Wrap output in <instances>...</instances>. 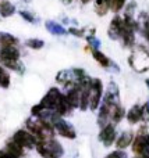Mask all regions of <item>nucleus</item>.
Masks as SVG:
<instances>
[{
  "mask_svg": "<svg viewBox=\"0 0 149 158\" xmlns=\"http://www.w3.org/2000/svg\"><path fill=\"white\" fill-rule=\"evenodd\" d=\"M106 158H127V154L121 150H117V151H113L110 153L109 156H106Z\"/></svg>",
  "mask_w": 149,
  "mask_h": 158,
  "instance_id": "393cba45",
  "label": "nucleus"
},
{
  "mask_svg": "<svg viewBox=\"0 0 149 158\" xmlns=\"http://www.w3.org/2000/svg\"><path fill=\"white\" fill-rule=\"evenodd\" d=\"M36 150L43 158H60L64 154V148L57 140L47 139V140H36Z\"/></svg>",
  "mask_w": 149,
  "mask_h": 158,
  "instance_id": "7ed1b4c3",
  "label": "nucleus"
},
{
  "mask_svg": "<svg viewBox=\"0 0 149 158\" xmlns=\"http://www.w3.org/2000/svg\"><path fill=\"white\" fill-rule=\"evenodd\" d=\"M70 33H72V35H75V36H82L84 35V31L82 29H74V28H70Z\"/></svg>",
  "mask_w": 149,
  "mask_h": 158,
  "instance_id": "bb28decb",
  "label": "nucleus"
},
{
  "mask_svg": "<svg viewBox=\"0 0 149 158\" xmlns=\"http://www.w3.org/2000/svg\"><path fill=\"white\" fill-rule=\"evenodd\" d=\"M147 142H148V144H149V133H147Z\"/></svg>",
  "mask_w": 149,
  "mask_h": 158,
  "instance_id": "c756f323",
  "label": "nucleus"
},
{
  "mask_svg": "<svg viewBox=\"0 0 149 158\" xmlns=\"http://www.w3.org/2000/svg\"><path fill=\"white\" fill-rule=\"evenodd\" d=\"M125 2H127V0H112L110 10L113 11V13H119V11L121 10L123 7H124Z\"/></svg>",
  "mask_w": 149,
  "mask_h": 158,
  "instance_id": "5701e85b",
  "label": "nucleus"
},
{
  "mask_svg": "<svg viewBox=\"0 0 149 158\" xmlns=\"http://www.w3.org/2000/svg\"><path fill=\"white\" fill-rule=\"evenodd\" d=\"M99 140L103 143V146H106V147L112 146L114 142H116L117 133H116V128H114L113 123H107L106 126H103L100 133H99Z\"/></svg>",
  "mask_w": 149,
  "mask_h": 158,
  "instance_id": "1a4fd4ad",
  "label": "nucleus"
},
{
  "mask_svg": "<svg viewBox=\"0 0 149 158\" xmlns=\"http://www.w3.org/2000/svg\"><path fill=\"white\" fill-rule=\"evenodd\" d=\"M127 121L131 125H135L139 121H142V107L135 104L130 108V111L127 112Z\"/></svg>",
  "mask_w": 149,
  "mask_h": 158,
  "instance_id": "4468645a",
  "label": "nucleus"
},
{
  "mask_svg": "<svg viewBox=\"0 0 149 158\" xmlns=\"http://www.w3.org/2000/svg\"><path fill=\"white\" fill-rule=\"evenodd\" d=\"M8 86H10V75H8V72L0 65V87L7 89Z\"/></svg>",
  "mask_w": 149,
  "mask_h": 158,
  "instance_id": "412c9836",
  "label": "nucleus"
},
{
  "mask_svg": "<svg viewBox=\"0 0 149 158\" xmlns=\"http://www.w3.org/2000/svg\"><path fill=\"white\" fill-rule=\"evenodd\" d=\"M14 11H15V7H14L8 0H3V2H0V14H2L3 17L13 15Z\"/></svg>",
  "mask_w": 149,
  "mask_h": 158,
  "instance_id": "6ab92c4d",
  "label": "nucleus"
},
{
  "mask_svg": "<svg viewBox=\"0 0 149 158\" xmlns=\"http://www.w3.org/2000/svg\"><path fill=\"white\" fill-rule=\"evenodd\" d=\"M43 40H41V39H29V40H27V46L31 47V49H42L43 47Z\"/></svg>",
  "mask_w": 149,
  "mask_h": 158,
  "instance_id": "4be33fe9",
  "label": "nucleus"
},
{
  "mask_svg": "<svg viewBox=\"0 0 149 158\" xmlns=\"http://www.w3.org/2000/svg\"><path fill=\"white\" fill-rule=\"evenodd\" d=\"M21 15H22V18L28 19V21H29V22H33V21H35V18H32L29 13H25V11H21Z\"/></svg>",
  "mask_w": 149,
  "mask_h": 158,
  "instance_id": "cd10ccee",
  "label": "nucleus"
},
{
  "mask_svg": "<svg viewBox=\"0 0 149 158\" xmlns=\"http://www.w3.org/2000/svg\"><path fill=\"white\" fill-rule=\"evenodd\" d=\"M124 29V18L116 15L110 22V27L107 29V33L112 39H121V33Z\"/></svg>",
  "mask_w": 149,
  "mask_h": 158,
  "instance_id": "9d476101",
  "label": "nucleus"
},
{
  "mask_svg": "<svg viewBox=\"0 0 149 158\" xmlns=\"http://www.w3.org/2000/svg\"><path fill=\"white\" fill-rule=\"evenodd\" d=\"M6 150H7L8 153L14 154V156L20 157V158H21L22 156H24V147H22V146H20L18 143H15L13 139H11V140H8L7 146H6Z\"/></svg>",
  "mask_w": 149,
  "mask_h": 158,
  "instance_id": "dca6fc26",
  "label": "nucleus"
},
{
  "mask_svg": "<svg viewBox=\"0 0 149 158\" xmlns=\"http://www.w3.org/2000/svg\"><path fill=\"white\" fill-rule=\"evenodd\" d=\"M103 96V83L100 79L95 78L91 82V92H89V108L94 111L98 110Z\"/></svg>",
  "mask_w": 149,
  "mask_h": 158,
  "instance_id": "0eeeda50",
  "label": "nucleus"
},
{
  "mask_svg": "<svg viewBox=\"0 0 149 158\" xmlns=\"http://www.w3.org/2000/svg\"><path fill=\"white\" fill-rule=\"evenodd\" d=\"M0 158H20L17 156H14V154L8 153L7 150H0Z\"/></svg>",
  "mask_w": 149,
  "mask_h": 158,
  "instance_id": "a878e982",
  "label": "nucleus"
},
{
  "mask_svg": "<svg viewBox=\"0 0 149 158\" xmlns=\"http://www.w3.org/2000/svg\"><path fill=\"white\" fill-rule=\"evenodd\" d=\"M46 28H47V31H49L50 33H53V35H64V33H66L64 28L60 27V25H59L57 22H55V21H47L46 22Z\"/></svg>",
  "mask_w": 149,
  "mask_h": 158,
  "instance_id": "aec40b11",
  "label": "nucleus"
},
{
  "mask_svg": "<svg viewBox=\"0 0 149 158\" xmlns=\"http://www.w3.org/2000/svg\"><path fill=\"white\" fill-rule=\"evenodd\" d=\"M147 146H148L147 135L138 133L137 135V137L134 139V142H133V151L137 154V156H142V153L145 151Z\"/></svg>",
  "mask_w": 149,
  "mask_h": 158,
  "instance_id": "ddd939ff",
  "label": "nucleus"
},
{
  "mask_svg": "<svg viewBox=\"0 0 149 158\" xmlns=\"http://www.w3.org/2000/svg\"><path fill=\"white\" fill-rule=\"evenodd\" d=\"M128 63L134 71L139 72V74L147 72L149 69V52L142 46L135 47L128 57Z\"/></svg>",
  "mask_w": 149,
  "mask_h": 158,
  "instance_id": "20e7f679",
  "label": "nucleus"
},
{
  "mask_svg": "<svg viewBox=\"0 0 149 158\" xmlns=\"http://www.w3.org/2000/svg\"><path fill=\"white\" fill-rule=\"evenodd\" d=\"M25 125H27V131H29L36 137V140L53 139L56 135V131L52 126V123L42 118H29L27 119Z\"/></svg>",
  "mask_w": 149,
  "mask_h": 158,
  "instance_id": "f257e3e1",
  "label": "nucleus"
},
{
  "mask_svg": "<svg viewBox=\"0 0 149 158\" xmlns=\"http://www.w3.org/2000/svg\"><path fill=\"white\" fill-rule=\"evenodd\" d=\"M92 56H94V58L96 60L98 64H100L102 67H105V68H107V67H110V60H109L107 56H105L100 50L98 49H92Z\"/></svg>",
  "mask_w": 149,
  "mask_h": 158,
  "instance_id": "f3484780",
  "label": "nucleus"
},
{
  "mask_svg": "<svg viewBox=\"0 0 149 158\" xmlns=\"http://www.w3.org/2000/svg\"><path fill=\"white\" fill-rule=\"evenodd\" d=\"M0 61L4 67L20 74L24 71V67L20 63V50L17 46H0Z\"/></svg>",
  "mask_w": 149,
  "mask_h": 158,
  "instance_id": "f03ea898",
  "label": "nucleus"
},
{
  "mask_svg": "<svg viewBox=\"0 0 149 158\" xmlns=\"http://www.w3.org/2000/svg\"><path fill=\"white\" fill-rule=\"evenodd\" d=\"M142 121L149 122V100L142 106Z\"/></svg>",
  "mask_w": 149,
  "mask_h": 158,
  "instance_id": "b1692460",
  "label": "nucleus"
},
{
  "mask_svg": "<svg viewBox=\"0 0 149 158\" xmlns=\"http://www.w3.org/2000/svg\"><path fill=\"white\" fill-rule=\"evenodd\" d=\"M137 29L141 32V35L149 42V14L142 11L137 18Z\"/></svg>",
  "mask_w": 149,
  "mask_h": 158,
  "instance_id": "9b49d317",
  "label": "nucleus"
},
{
  "mask_svg": "<svg viewBox=\"0 0 149 158\" xmlns=\"http://www.w3.org/2000/svg\"><path fill=\"white\" fill-rule=\"evenodd\" d=\"M50 123H52V126L55 128L56 133H59L60 136L66 137V139H75V137H77L74 126L70 125L67 121H64L60 115H57L55 119H52Z\"/></svg>",
  "mask_w": 149,
  "mask_h": 158,
  "instance_id": "423d86ee",
  "label": "nucleus"
},
{
  "mask_svg": "<svg viewBox=\"0 0 149 158\" xmlns=\"http://www.w3.org/2000/svg\"><path fill=\"white\" fill-rule=\"evenodd\" d=\"M13 140L24 148H33L36 146V137L29 131H22V129L17 131L13 135Z\"/></svg>",
  "mask_w": 149,
  "mask_h": 158,
  "instance_id": "6e6552de",
  "label": "nucleus"
},
{
  "mask_svg": "<svg viewBox=\"0 0 149 158\" xmlns=\"http://www.w3.org/2000/svg\"><path fill=\"white\" fill-rule=\"evenodd\" d=\"M81 2H82L84 4H86V3H89V2H91V0H81Z\"/></svg>",
  "mask_w": 149,
  "mask_h": 158,
  "instance_id": "c85d7f7f",
  "label": "nucleus"
},
{
  "mask_svg": "<svg viewBox=\"0 0 149 158\" xmlns=\"http://www.w3.org/2000/svg\"><path fill=\"white\" fill-rule=\"evenodd\" d=\"M124 115H125V111H124V108H123V107L120 106V103H119V104H114V106L112 107L110 119L113 121L114 123L120 122V121L123 119V117H124Z\"/></svg>",
  "mask_w": 149,
  "mask_h": 158,
  "instance_id": "2eb2a0df",
  "label": "nucleus"
},
{
  "mask_svg": "<svg viewBox=\"0 0 149 158\" xmlns=\"http://www.w3.org/2000/svg\"><path fill=\"white\" fill-rule=\"evenodd\" d=\"M147 85H148V87H149V79H147Z\"/></svg>",
  "mask_w": 149,
  "mask_h": 158,
  "instance_id": "7c9ffc66",
  "label": "nucleus"
},
{
  "mask_svg": "<svg viewBox=\"0 0 149 158\" xmlns=\"http://www.w3.org/2000/svg\"><path fill=\"white\" fill-rule=\"evenodd\" d=\"M63 97V94L60 93V90L57 87H52L46 94L43 96V98L41 100V107L43 110H49V111H55L57 110L59 104H60V100Z\"/></svg>",
  "mask_w": 149,
  "mask_h": 158,
  "instance_id": "39448f33",
  "label": "nucleus"
},
{
  "mask_svg": "<svg viewBox=\"0 0 149 158\" xmlns=\"http://www.w3.org/2000/svg\"><path fill=\"white\" fill-rule=\"evenodd\" d=\"M134 139H135V137H134V133H133V132H130V131L123 132V133L120 135V136L117 137V140H116L117 148H119V150H124V148H127L128 146L133 144Z\"/></svg>",
  "mask_w": 149,
  "mask_h": 158,
  "instance_id": "f8f14e48",
  "label": "nucleus"
},
{
  "mask_svg": "<svg viewBox=\"0 0 149 158\" xmlns=\"http://www.w3.org/2000/svg\"><path fill=\"white\" fill-rule=\"evenodd\" d=\"M18 39L6 32H0V46H17Z\"/></svg>",
  "mask_w": 149,
  "mask_h": 158,
  "instance_id": "a211bd4d",
  "label": "nucleus"
}]
</instances>
